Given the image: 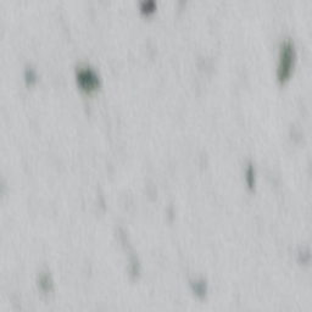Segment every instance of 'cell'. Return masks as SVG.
<instances>
[{
	"label": "cell",
	"mask_w": 312,
	"mask_h": 312,
	"mask_svg": "<svg viewBox=\"0 0 312 312\" xmlns=\"http://www.w3.org/2000/svg\"><path fill=\"white\" fill-rule=\"evenodd\" d=\"M78 82L86 91H94L98 85V78L92 71L85 70L78 73Z\"/></svg>",
	"instance_id": "cell-1"
}]
</instances>
